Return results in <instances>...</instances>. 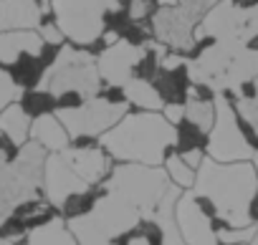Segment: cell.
I'll return each instance as SVG.
<instances>
[{"instance_id":"obj_1","label":"cell","mask_w":258,"mask_h":245,"mask_svg":"<svg viewBox=\"0 0 258 245\" xmlns=\"http://www.w3.org/2000/svg\"><path fill=\"white\" fill-rule=\"evenodd\" d=\"M192 192L213 205L218 220L228 227L253 225V200L258 197V172L248 162H215L203 159L195 175Z\"/></svg>"},{"instance_id":"obj_12","label":"cell","mask_w":258,"mask_h":245,"mask_svg":"<svg viewBox=\"0 0 258 245\" xmlns=\"http://www.w3.org/2000/svg\"><path fill=\"white\" fill-rule=\"evenodd\" d=\"M175 220L185 245H220L218 230L213 227L210 215L203 210L200 197L192 190H182L175 205Z\"/></svg>"},{"instance_id":"obj_25","label":"cell","mask_w":258,"mask_h":245,"mask_svg":"<svg viewBox=\"0 0 258 245\" xmlns=\"http://www.w3.org/2000/svg\"><path fill=\"white\" fill-rule=\"evenodd\" d=\"M0 245H16L13 237H6V235H0Z\"/></svg>"},{"instance_id":"obj_9","label":"cell","mask_w":258,"mask_h":245,"mask_svg":"<svg viewBox=\"0 0 258 245\" xmlns=\"http://www.w3.org/2000/svg\"><path fill=\"white\" fill-rule=\"evenodd\" d=\"M145 53H147L145 43H135L126 38H116L114 43H106L101 53L96 56V68H99L101 81L106 86L121 89L129 78L140 73Z\"/></svg>"},{"instance_id":"obj_19","label":"cell","mask_w":258,"mask_h":245,"mask_svg":"<svg viewBox=\"0 0 258 245\" xmlns=\"http://www.w3.org/2000/svg\"><path fill=\"white\" fill-rule=\"evenodd\" d=\"M26 245H79L63 217H51L26 235Z\"/></svg>"},{"instance_id":"obj_26","label":"cell","mask_w":258,"mask_h":245,"mask_svg":"<svg viewBox=\"0 0 258 245\" xmlns=\"http://www.w3.org/2000/svg\"><path fill=\"white\" fill-rule=\"evenodd\" d=\"M250 165H253V170L258 172V149L253 152V157H250Z\"/></svg>"},{"instance_id":"obj_14","label":"cell","mask_w":258,"mask_h":245,"mask_svg":"<svg viewBox=\"0 0 258 245\" xmlns=\"http://www.w3.org/2000/svg\"><path fill=\"white\" fill-rule=\"evenodd\" d=\"M61 154L86 185H99L111 172L109 154L101 147H66Z\"/></svg>"},{"instance_id":"obj_28","label":"cell","mask_w":258,"mask_h":245,"mask_svg":"<svg viewBox=\"0 0 258 245\" xmlns=\"http://www.w3.org/2000/svg\"><path fill=\"white\" fill-rule=\"evenodd\" d=\"M43 3H48V0H43Z\"/></svg>"},{"instance_id":"obj_24","label":"cell","mask_w":258,"mask_h":245,"mask_svg":"<svg viewBox=\"0 0 258 245\" xmlns=\"http://www.w3.org/2000/svg\"><path fill=\"white\" fill-rule=\"evenodd\" d=\"M124 245H152V242H150V237H147V235H132Z\"/></svg>"},{"instance_id":"obj_13","label":"cell","mask_w":258,"mask_h":245,"mask_svg":"<svg viewBox=\"0 0 258 245\" xmlns=\"http://www.w3.org/2000/svg\"><path fill=\"white\" fill-rule=\"evenodd\" d=\"M46 43L38 28L26 31H3L0 33V66H18L21 58H38Z\"/></svg>"},{"instance_id":"obj_16","label":"cell","mask_w":258,"mask_h":245,"mask_svg":"<svg viewBox=\"0 0 258 245\" xmlns=\"http://www.w3.org/2000/svg\"><path fill=\"white\" fill-rule=\"evenodd\" d=\"M31 142L41 144L46 152H63L66 147H71V137H69L66 127L58 121V116L53 111H43V114L33 116V121H31Z\"/></svg>"},{"instance_id":"obj_5","label":"cell","mask_w":258,"mask_h":245,"mask_svg":"<svg viewBox=\"0 0 258 245\" xmlns=\"http://www.w3.org/2000/svg\"><path fill=\"white\" fill-rule=\"evenodd\" d=\"M170 177L162 167H150V165H137V162H121L111 167V172L101 180L104 190H111L121 195L126 202H132L145 222H152L155 210L165 192L170 190Z\"/></svg>"},{"instance_id":"obj_22","label":"cell","mask_w":258,"mask_h":245,"mask_svg":"<svg viewBox=\"0 0 258 245\" xmlns=\"http://www.w3.org/2000/svg\"><path fill=\"white\" fill-rule=\"evenodd\" d=\"M23 96V86L0 66V111H3L8 104H13V101H18Z\"/></svg>"},{"instance_id":"obj_20","label":"cell","mask_w":258,"mask_h":245,"mask_svg":"<svg viewBox=\"0 0 258 245\" xmlns=\"http://www.w3.org/2000/svg\"><path fill=\"white\" fill-rule=\"evenodd\" d=\"M162 170L167 172V177H170V182H172V185H177L180 190H192L198 170H192V167H190V165L177 154V152H172V154H167V157H165Z\"/></svg>"},{"instance_id":"obj_4","label":"cell","mask_w":258,"mask_h":245,"mask_svg":"<svg viewBox=\"0 0 258 245\" xmlns=\"http://www.w3.org/2000/svg\"><path fill=\"white\" fill-rule=\"evenodd\" d=\"M38 84L43 86L46 94L53 96L56 106H74L84 99L99 96L101 76L96 68V56H91L79 46L63 43Z\"/></svg>"},{"instance_id":"obj_15","label":"cell","mask_w":258,"mask_h":245,"mask_svg":"<svg viewBox=\"0 0 258 245\" xmlns=\"http://www.w3.org/2000/svg\"><path fill=\"white\" fill-rule=\"evenodd\" d=\"M41 23H43L41 0H0V33L38 28Z\"/></svg>"},{"instance_id":"obj_2","label":"cell","mask_w":258,"mask_h":245,"mask_svg":"<svg viewBox=\"0 0 258 245\" xmlns=\"http://www.w3.org/2000/svg\"><path fill=\"white\" fill-rule=\"evenodd\" d=\"M180 142V129L162 116V111H132L99 137V147L119 159L150 167H162L165 157Z\"/></svg>"},{"instance_id":"obj_8","label":"cell","mask_w":258,"mask_h":245,"mask_svg":"<svg viewBox=\"0 0 258 245\" xmlns=\"http://www.w3.org/2000/svg\"><path fill=\"white\" fill-rule=\"evenodd\" d=\"M129 111V104L121 99H104L91 96L74 106H56L53 114L66 127L71 139H96L104 132H109L116 121Z\"/></svg>"},{"instance_id":"obj_11","label":"cell","mask_w":258,"mask_h":245,"mask_svg":"<svg viewBox=\"0 0 258 245\" xmlns=\"http://www.w3.org/2000/svg\"><path fill=\"white\" fill-rule=\"evenodd\" d=\"M41 187H43V195H46L48 205L63 210V207L71 202V197L86 195L91 185H86V182L69 167V162L63 159L61 152H51V154H46V162H43Z\"/></svg>"},{"instance_id":"obj_10","label":"cell","mask_w":258,"mask_h":245,"mask_svg":"<svg viewBox=\"0 0 258 245\" xmlns=\"http://www.w3.org/2000/svg\"><path fill=\"white\" fill-rule=\"evenodd\" d=\"M200 16L182 3L175 8H157V13H152V33L162 46H167L175 53H182L198 46L192 36Z\"/></svg>"},{"instance_id":"obj_7","label":"cell","mask_w":258,"mask_h":245,"mask_svg":"<svg viewBox=\"0 0 258 245\" xmlns=\"http://www.w3.org/2000/svg\"><path fill=\"white\" fill-rule=\"evenodd\" d=\"M255 147L240 121L235 104L228 94H215V121L208 132L205 154L215 162H248Z\"/></svg>"},{"instance_id":"obj_18","label":"cell","mask_w":258,"mask_h":245,"mask_svg":"<svg viewBox=\"0 0 258 245\" xmlns=\"http://www.w3.org/2000/svg\"><path fill=\"white\" fill-rule=\"evenodd\" d=\"M121 96L129 106H135L137 111H162V106L167 104L165 96L160 94L157 84H152L145 76H132L124 86H121Z\"/></svg>"},{"instance_id":"obj_6","label":"cell","mask_w":258,"mask_h":245,"mask_svg":"<svg viewBox=\"0 0 258 245\" xmlns=\"http://www.w3.org/2000/svg\"><path fill=\"white\" fill-rule=\"evenodd\" d=\"M53 23L71 46L89 48L104 31L111 11L119 8V0H48Z\"/></svg>"},{"instance_id":"obj_3","label":"cell","mask_w":258,"mask_h":245,"mask_svg":"<svg viewBox=\"0 0 258 245\" xmlns=\"http://www.w3.org/2000/svg\"><path fill=\"white\" fill-rule=\"evenodd\" d=\"M66 222L79 245H116L121 235H129L145 220L132 202L101 187L94 205L86 212L71 215Z\"/></svg>"},{"instance_id":"obj_21","label":"cell","mask_w":258,"mask_h":245,"mask_svg":"<svg viewBox=\"0 0 258 245\" xmlns=\"http://www.w3.org/2000/svg\"><path fill=\"white\" fill-rule=\"evenodd\" d=\"M255 232H258V225H248V227H228L225 225L218 230V240H220V245H248Z\"/></svg>"},{"instance_id":"obj_17","label":"cell","mask_w":258,"mask_h":245,"mask_svg":"<svg viewBox=\"0 0 258 245\" xmlns=\"http://www.w3.org/2000/svg\"><path fill=\"white\" fill-rule=\"evenodd\" d=\"M31 111L23 106V101H13L0 111V134H3L13 147H23L31 139Z\"/></svg>"},{"instance_id":"obj_27","label":"cell","mask_w":258,"mask_h":245,"mask_svg":"<svg viewBox=\"0 0 258 245\" xmlns=\"http://www.w3.org/2000/svg\"><path fill=\"white\" fill-rule=\"evenodd\" d=\"M248 245H258V232H255V235H253V240H250V242H248Z\"/></svg>"},{"instance_id":"obj_23","label":"cell","mask_w":258,"mask_h":245,"mask_svg":"<svg viewBox=\"0 0 258 245\" xmlns=\"http://www.w3.org/2000/svg\"><path fill=\"white\" fill-rule=\"evenodd\" d=\"M180 157H182L192 170H198V167L203 165V159H205V152H203V147H190V149H182Z\"/></svg>"}]
</instances>
